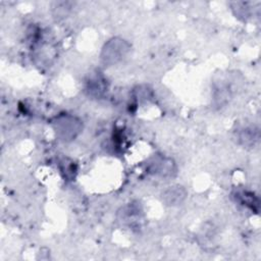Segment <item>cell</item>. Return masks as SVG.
<instances>
[{"instance_id":"5b68a950","label":"cell","mask_w":261,"mask_h":261,"mask_svg":"<svg viewBox=\"0 0 261 261\" xmlns=\"http://www.w3.org/2000/svg\"><path fill=\"white\" fill-rule=\"evenodd\" d=\"M108 82L100 71L90 73L85 83V92L89 97L95 99L103 98L108 92Z\"/></svg>"},{"instance_id":"8fae6325","label":"cell","mask_w":261,"mask_h":261,"mask_svg":"<svg viewBox=\"0 0 261 261\" xmlns=\"http://www.w3.org/2000/svg\"><path fill=\"white\" fill-rule=\"evenodd\" d=\"M232 4L236 5V7H237V8H232L236 16L243 17V19H246L247 17H249L250 12H249V8L246 6L247 3L237 2V3H232Z\"/></svg>"},{"instance_id":"30bf717a","label":"cell","mask_w":261,"mask_h":261,"mask_svg":"<svg viewBox=\"0 0 261 261\" xmlns=\"http://www.w3.org/2000/svg\"><path fill=\"white\" fill-rule=\"evenodd\" d=\"M70 10V3L69 2H56L55 6L53 7V15L56 18H63L65 17Z\"/></svg>"},{"instance_id":"7a4b0ae2","label":"cell","mask_w":261,"mask_h":261,"mask_svg":"<svg viewBox=\"0 0 261 261\" xmlns=\"http://www.w3.org/2000/svg\"><path fill=\"white\" fill-rule=\"evenodd\" d=\"M130 44L119 37H113L109 39L102 47L100 59L106 66L115 65L121 62L130 52Z\"/></svg>"},{"instance_id":"277c9868","label":"cell","mask_w":261,"mask_h":261,"mask_svg":"<svg viewBox=\"0 0 261 261\" xmlns=\"http://www.w3.org/2000/svg\"><path fill=\"white\" fill-rule=\"evenodd\" d=\"M143 209L138 202H132L121 207L117 212V220L124 226L135 229L143 222Z\"/></svg>"},{"instance_id":"52a82bcc","label":"cell","mask_w":261,"mask_h":261,"mask_svg":"<svg viewBox=\"0 0 261 261\" xmlns=\"http://www.w3.org/2000/svg\"><path fill=\"white\" fill-rule=\"evenodd\" d=\"M236 139L244 148H252L259 141V129L256 126H243L237 129Z\"/></svg>"},{"instance_id":"3957f363","label":"cell","mask_w":261,"mask_h":261,"mask_svg":"<svg viewBox=\"0 0 261 261\" xmlns=\"http://www.w3.org/2000/svg\"><path fill=\"white\" fill-rule=\"evenodd\" d=\"M147 170L149 173L161 177L170 178L176 174L175 162L166 156L155 155L147 163Z\"/></svg>"},{"instance_id":"9c48e42d","label":"cell","mask_w":261,"mask_h":261,"mask_svg":"<svg viewBox=\"0 0 261 261\" xmlns=\"http://www.w3.org/2000/svg\"><path fill=\"white\" fill-rule=\"evenodd\" d=\"M230 99H231V90L227 84L220 83L215 87L213 100H214V105L216 107L221 108L225 106L227 103H229Z\"/></svg>"},{"instance_id":"ba28073f","label":"cell","mask_w":261,"mask_h":261,"mask_svg":"<svg viewBox=\"0 0 261 261\" xmlns=\"http://www.w3.org/2000/svg\"><path fill=\"white\" fill-rule=\"evenodd\" d=\"M232 197L236 200V202L249 208L255 213H258L259 207H260V201H259V198L253 192H250L247 190H238L232 193Z\"/></svg>"},{"instance_id":"8992f818","label":"cell","mask_w":261,"mask_h":261,"mask_svg":"<svg viewBox=\"0 0 261 261\" xmlns=\"http://www.w3.org/2000/svg\"><path fill=\"white\" fill-rule=\"evenodd\" d=\"M188 192L181 185H172L161 194V201L168 207L180 206L187 199Z\"/></svg>"},{"instance_id":"6da1fadb","label":"cell","mask_w":261,"mask_h":261,"mask_svg":"<svg viewBox=\"0 0 261 261\" xmlns=\"http://www.w3.org/2000/svg\"><path fill=\"white\" fill-rule=\"evenodd\" d=\"M51 124L56 137L65 143L75 140L84 127L83 121L69 113L58 114L52 119Z\"/></svg>"}]
</instances>
